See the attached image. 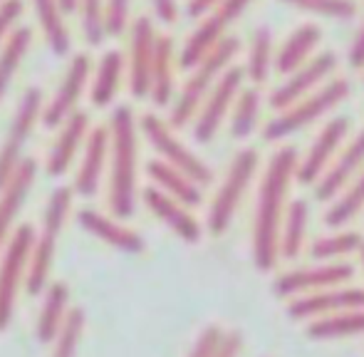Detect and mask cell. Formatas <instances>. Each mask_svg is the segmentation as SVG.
Wrapping results in <instances>:
<instances>
[{
	"label": "cell",
	"mask_w": 364,
	"mask_h": 357,
	"mask_svg": "<svg viewBox=\"0 0 364 357\" xmlns=\"http://www.w3.org/2000/svg\"><path fill=\"white\" fill-rule=\"evenodd\" d=\"M297 169L295 146H283L273 154L258 193V211L253 228V258L260 270H270L278 261V238L283 223V206L290 181Z\"/></svg>",
	"instance_id": "1"
},
{
	"label": "cell",
	"mask_w": 364,
	"mask_h": 357,
	"mask_svg": "<svg viewBox=\"0 0 364 357\" xmlns=\"http://www.w3.org/2000/svg\"><path fill=\"white\" fill-rule=\"evenodd\" d=\"M109 208L114 218H132L136 208V119L117 107L109 122Z\"/></svg>",
	"instance_id": "2"
},
{
	"label": "cell",
	"mask_w": 364,
	"mask_h": 357,
	"mask_svg": "<svg viewBox=\"0 0 364 357\" xmlns=\"http://www.w3.org/2000/svg\"><path fill=\"white\" fill-rule=\"evenodd\" d=\"M238 48H240L238 38H223L216 48H213V53L191 70V78L183 85L181 95H178L176 105H173V110H171V124H168L171 129L186 127L188 122L198 114L206 95L211 92L213 85L218 82L220 75L230 68L235 55H238Z\"/></svg>",
	"instance_id": "3"
},
{
	"label": "cell",
	"mask_w": 364,
	"mask_h": 357,
	"mask_svg": "<svg viewBox=\"0 0 364 357\" xmlns=\"http://www.w3.org/2000/svg\"><path fill=\"white\" fill-rule=\"evenodd\" d=\"M347 97H350V85H347V80H330L325 87L315 90L312 95H307L305 100L295 102L288 110H283V114L275 117L273 122H268L263 137L268 142L285 139V137L300 132L302 127L320 119V117L327 114L330 110H335Z\"/></svg>",
	"instance_id": "4"
},
{
	"label": "cell",
	"mask_w": 364,
	"mask_h": 357,
	"mask_svg": "<svg viewBox=\"0 0 364 357\" xmlns=\"http://www.w3.org/2000/svg\"><path fill=\"white\" fill-rule=\"evenodd\" d=\"M33 241L35 228L30 223H23L10 233L8 243L0 251V333L13 320L20 285H25V270H28V256Z\"/></svg>",
	"instance_id": "5"
},
{
	"label": "cell",
	"mask_w": 364,
	"mask_h": 357,
	"mask_svg": "<svg viewBox=\"0 0 364 357\" xmlns=\"http://www.w3.org/2000/svg\"><path fill=\"white\" fill-rule=\"evenodd\" d=\"M255 169H258V151L255 149H243L235 154L233 164H230L228 174H225L223 183H220L216 198L211 203V211H208V228L211 233H220L230 226L235 211H238L240 201H243V193L248 188L250 178H253Z\"/></svg>",
	"instance_id": "6"
},
{
	"label": "cell",
	"mask_w": 364,
	"mask_h": 357,
	"mask_svg": "<svg viewBox=\"0 0 364 357\" xmlns=\"http://www.w3.org/2000/svg\"><path fill=\"white\" fill-rule=\"evenodd\" d=\"M141 132H144L149 144L156 149V154L161 156V161H166L168 166L178 169L183 176L191 178L196 186H206L213 178L211 169H208L188 146H183L181 142H178V137L173 134L171 127L164 119H159L156 114L141 117Z\"/></svg>",
	"instance_id": "7"
},
{
	"label": "cell",
	"mask_w": 364,
	"mask_h": 357,
	"mask_svg": "<svg viewBox=\"0 0 364 357\" xmlns=\"http://www.w3.org/2000/svg\"><path fill=\"white\" fill-rule=\"evenodd\" d=\"M40 114H43V92L38 87H30L20 100L18 112L10 122L8 137L0 146V188L8 183V178L15 174L18 164L23 161V146L28 144Z\"/></svg>",
	"instance_id": "8"
},
{
	"label": "cell",
	"mask_w": 364,
	"mask_h": 357,
	"mask_svg": "<svg viewBox=\"0 0 364 357\" xmlns=\"http://www.w3.org/2000/svg\"><path fill=\"white\" fill-rule=\"evenodd\" d=\"M243 78L245 75L240 68H228L218 78V82L213 85L211 92L206 95V100H203L201 110H198V114H196V127H193L196 142L208 144V142L216 137L225 114L230 112L235 97H238V92L243 90Z\"/></svg>",
	"instance_id": "9"
},
{
	"label": "cell",
	"mask_w": 364,
	"mask_h": 357,
	"mask_svg": "<svg viewBox=\"0 0 364 357\" xmlns=\"http://www.w3.org/2000/svg\"><path fill=\"white\" fill-rule=\"evenodd\" d=\"M335 68H337L335 53H320L315 58H310L302 68H297L295 73L288 75V80L270 95V107L283 112L295 105V102L305 100L307 95H312V90L317 85L325 82L335 73Z\"/></svg>",
	"instance_id": "10"
},
{
	"label": "cell",
	"mask_w": 364,
	"mask_h": 357,
	"mask_svg": "<svg viewBox=\"0 0 364 357\" xmlns=\"http://www.w3.org/2000/svg\"><path fill=\"white\" fill-rule=\"evenodd\" d=\"M90 70H92L90 58H87V55H75L68 73H65L63 82H60L58 92H55V97L43 110V124L48 127V129L63 127L65 119L77 112V102H80L82 92L87 87Z\"/></svg>",
	"instance_id": "11"
},
{
	"label": "cell",
	"mask_w": 364,
	"mask_h": 357,
	"mask_svg": "<svg viewBox=\"0 0 364 357\" xmlns=\"http://www.w3.org/2000/svg\"><path fill=\"white\" fill-rule=\"evenodd\" d=\"M347 132H350V122H347L345 117H335V119L327 122V124L322 127L320 134H317L315 144L310 146L307 156L302 161H297V169H295L297 181L315 183L317 178L325 174V169L330 166L332 156L337 154L340 144L345 142Z\"/></svg>",
	"instance_id": "12"
},
{
	"label": "cell",
	"mask_w": 364,
	"mask_h": 357,
	"mask_svg": "<svg viewBox=\"0 0 364 357\" xmlns=\"http://www.w3.org/2000/svg\"><path fill=\"white\" fill-rule=\"evenodd\" d=\"M107 159H109V129L107 127H95L87 134L85 154H82L80 169H77L73 191L85 198L97 196V191L102 186V176H105Z\"/></svg>",
	"instance_id": "13"
},
{
	"label": "cell",
	"mask_w": 364,
	"mask_h": 357,
	"mask_svg": "<svg viewBox=\"0 0 364 357\" xmlns=\"http://www.w3.org/2000/svg\"><path fill=\"white\" fill-rule=\"evenodd\" d=\"M347 310H364L362 288H327L292 300L288 305V315L295 320L317 318V315L325 318L327 313H347Z\"/></svg>",
	"instance_id": "14"
},
{
	"label": "cell",
	"mask_w": 364,
	"mask_h": 357,
	"mask_svg": "<svg viewBox=\"0 0 364 357\" xmlns=\"http://www.w3.org/2000/svg\"><path fill=\"white\" fill-rule=\"evenodd\" d=\"M35 176H38L35 159H23L18 164V169H15V174L8 178V183L0 188V251H3L10 233H13L20 208L28 201V193L35 183Z\"/></svg>",
	"instance_id": "15"
},
{
	"label": "cell",
	"mask_w": 364,
	"mask_h": 357,
	"mask_svg": "<svg viewBox=\"0 0 364 357\" xmlns=\"http://www.w3.org/2000/svg\"><path fill=\"white\" fill-rule=\"evenodd\" d=\"M156 33L149 18H139L132 28V55H129V90L136 100L149 97L151 87V65Z\"/></svg>",
	"instance_id": "16"
},
{
	"label": "cell",
	"mask_w": 364,
	"mask_h": 357,
	"mask_svg": "<svg viewBox=\"0 0 364 357\" xmlns=\"http://www.w3.org/2000/svg\"><path fill=\"white\" fill-rule=\"evenodd\" d=\"M352 278V266L337 263V266H320V268H300L280 275L275 280V293L280 298H288L295 293H307V290H327L347 283Z\"/></svg>",
	"instance_id": "17"
},
{
	"label": "cell",
	"mask_w": 364,
	"mask_h": 357,
	"mask_svg": "<svg viewBox=\"0 0 364 357\" xmlns=\"http://www.w3.org/2000/svg\"><path fill=\"white\" fill-rule=\"evenodd\" d=\"M364 169V129L355 139L350 142L345 151L337 156V161L332 166H327L325 174L317 178V198L320 201H330L337 193H342L350 181Z\"/></svg>",
	"instance_id": "18"
},
{
	"label": "cell",
	"mask_w": 364,
	"mask_h": 357,
	"mask_svg": "<svg viewBox=\"0 0 364 357\" xmlns=\"http://www.w3.org/2000/svg\"><path fill=\"white\" fill-rule=\"evenodd\" d=\"M141 198H144L149 211H151L159 221L166 223L181 241H186V243L201 241V226H198V221L188 213V208L183 206V203L173 201L171 196H166V193L154 186L144 188Z\"/></svg>",
	"instance_id": "19"
},
{
	"label": "cell",
	"mask_w": 364,
	"mask_h": 357,
	"mask_svg": "<svg viewBox=\"0 0 364 357\" xmlns=\"http://www.w3.org/2000/svg\"><path fill=\"white\" fill-rule=\"evenodd\" d=\"M77 221H80V226L85 228L87 233H92V236L100 238V241L109 243L117 251H122V253L144 251V238H141L139 233L122 226L117 218L95 211V208H82V211L77 213Z\"/></svg>",
	"instance_id": "20"
},
{
	"label": "cell",
	"mask_w": 364,
	"mask_h": 357,
	"mask_svg": "<svg viewBox=\"0 0 364 357\" xmlns=\"http://www.w3.org/2000/svg\"><path fill=\"white\" fill-rule=\"evenodd\" d=\"M90 134V117L85 112H75L65 119V124L60 127V134L55 139L53 149L48 154V174L50 176H63L70 169V164L75 161L80 146L87 142Z\"/></svg>",
	"instance_id": "21"
},
{
	"label": "cell",
	"mask_w": 364,
	"mask_h": 357,
	"mask_svg": "<svg viewBox=\"0 0 364 357\" xmlns=\"http://www.w3.org/2000/svg\"><path fill=\"white\" fill-rule=\"evenodd\" d=\"M322 43V28L315 23H305L297 30L285 38V43L280 45L278 55H275V68L280 75H292L297 68L310 60V55L317 50V45Z\"/></svg>",
	"instance_id": "22"
},
{
	"label": "cell",
	"mask_w": 364,
	"mask_h": 357,
	"mask_svg": "<svg viewBox=\"0 0 364 357\" xmlns=\"http://www.w3.org/2000/svg\"><path fill=\"white\" fill-rule=\"evenodd\" d=\"M146 174L154 181V188L164 191L166 196H171L173 201L183 203V206H198L201 203V186L191 181L188 176H183L178 169L168 166L166 161L154 159L146 164Z\"/></svg>",
	"instance_id": "23"
},
{
	"label": "cell",
	"mask_w": 364,
	"mask_h": 357,
	"mask_svg": "<svg viewBox=\"0 0 364 357\" xmlns=\"http://www.w3.org/2000/svg\"><path fill=\"white\" fill-rule=\"evenodd\" d=\"M58 238L50 231L35 233L33 248L28 256V270H25V288L28 295H43L50 280V268L55 261V248H58Z\"/></svg>",
	"instance_id": "24"
},
{
	"label": "cell",
	"mask_w": 364,
	"mask_h": 357,
	"mask_svg": "<svg viewBox=\"0 0 364 357\" xmlns=\"http://www.w3.org/2000/svg\"><path fill=\"white\" fill-rule=\"evenodd\" d=\"M70 315V288L65 283H53L45 288V298L38 315V340L55 343Z\"/></svg>",
	"instance_id": "25"
},
{
	"label": "cell",
	"mask_w": 364,
	"mask_h": 357,
	"mask_svg": "<svg viewBox=\"0 0 364 357\" xmlns=\"http://www.w3.org/2000/svg\"><path fill=\"white\" fill-rule=\"evenodd\" d=\"M223 33H225V25L218 20V15H206L203 23L188 35L186 45L181 48V55H178V65L183 70H193L198 63L208 58L213 53V48L223 40Z\"/></svg>",
	"instance_id": "26"
},
{
	"label": "cell",
	"mask_w": 364,
	"mask_h": 357,
	"mask_svg": "<svg viewBox=\"0 0 364 357\" xmlns=\"http://www.w3.org/2000/svg\"><path fill=\"white\" fill-rule=\"evenodd\" d=\"M173 95V43L171 38H156L151 65V87L149 97L156 107H166Z\"/></svg>",
	"instance_id": "27"
},
{
	"label": "cell",
	"mask_w": 364,
	"mask_h": 357,
	"mask_svg": "<svg viewBox=\"0 0 364 357\" xmlns=\"http://www.w3.org/2000/svg\"><path fill=\"white\" fill-rule=\"evenodd\" d=\"M122 75H124V55L119 50H109V53L102 55L95 82H92V105L95 107L112 105L117 92H119Z\"/></svg>",
	"instance_id": "28"
},
{
	"label": "cell",
	"mask_w": 364,
	"mask_h": 357,
	"mask_svg": "<svg viewBox=\"0 0 364 357\" xmlns=\"http://www.w3.org/2000/svg\"><path fill=\"white\" fill-rule=\"evenodd\" d=\"M364 333V310H347V313L325 315L307 325V338L312 340H337Z\"/></svg>",
	"instance_id": "29"
},
{
	"label": "cell",
	"mask_w": 364,
	"mask_h": 357,
	"mask_svg": "<svg viewBox=\"0 0 364 357\" xmlns=\"http://www.w3.org/2000/svg\"><path fill=\"white\" fill-rule=\"evenodd\" d=\"M307 216L310 208L302 198L292 201L285 211V221L280 223V238H278V253H283L285 258H295L305 241V228H307Z\"/></svg>",
	"instance_id": "30"
},
{
	"label": "cell",
	"mask_w": 364,
	"mask_h": 357,
	"mask_svg": "<svg viewBox=\"0 0 364 357\" xmlns=\"http://www.w3.org/2000/svg\"><path fill=\"white\" fill-rule=\"evenodd\" d=\"M30 40H33V30L18 28V30H13V35L5 40L3 50H0V102H3L10 82H13L20 63H23L25 55H28Z\"/></svg>",
	"instance_id": "31"
},
{
	"label": "cell",
	"mask_w": 364,
	"mask_h": 357,
	"mask_svg": "<svg viewBox=\"0 0 364 357\" xmlns=\"http://www.w3.org/2000/svg\"><path fill=\"white\" fill-rule=\"evenodd\" d=\"M35 10H38L40 28H43L53 53L68 55L70 53V33H68V25H65V20H63V10H60L58 0H35Z\"/></svg>",
	"instance_id": "32"
},
{
	"label": "cell",
	"mask_w": 364,
	"mask_h": 357,
	"mask_svg": "<svg viewBox=\"0 0 364 357\" xmlns=\"http://www.w3.org/2000/svg\"><path fill=\"white\" fill-rule=\"evenodd\" d=\"M275 63V55H273V33L270 28H258L253 35V43H250L248 50V65H245L243 75H248L250 82L260 85L268 80L270 68Z\"/></svg>",
	"instance_id": "33"
},
{
	"label": "cell",
	"mask_w": 364,
	"mask_h": 357,
	"mask_svg": "<svg viewBox=\"0 0 364 357\" xmlns=\"http://www.w3.org/2000/svg\"><path fill=\"white\" fill-rule=\"evenodd\" d=\"M362 208H364V169L352 178V186H347L345 191H342V196L335 201V206L327 211L325 223L332 228L345 226V223L352 221Z\"/></svg>",
	"instance_id": "34"
},
{
	"label": "cell",
	"mask_w": 364,
	"mask_h": 357,
	"mask_svg": "<svg viewBox=\"0 0 364 357\" xmlns=\"http://www.w3.org/2000/svg\"><path fill=\"white\" fill-rule=\"evenodd\" d=\"M258 114H260V92L248 87L240 90L238 97L233 102V119H230V132L233 137L243 139L258 124Z\"/></svg>",
	"instance_id": "35"
},
{
	"label": "cell",
	"mask_w": 364,
	"mask_h": 357,
	"mask_svg": "<svg viewBox=\"0 0 364 357\" xmlns=\"http://www.w3.org/2000/svg\"><path fill=\"white\" fill-rule=\"evenodd\" d=\"M280 3L332 20H350L357 15L355 0H280Z\"/></svg>",
	"instance_id": "36"
},
{
	"label": "cell",
	"mask_w": 364,
	"mask_h": 357,
	"mask_svg": "<svg viewBox=\"0 0 364 357\" xmlns=\"http://www.w3.org/2000/svg\"><path fill=\"white\" fill-rule=\"evenodd\" d=\"M362 236L357 231H347V233H337V236L330 238H320V241L312 243L310 256L315 261H330V258L337 256H347V253L357 251L362 246Z\"/></svg>",
	"instance_id": "37"
},
{
	"label": "cell",
	"mask_w": 364,
	"mask_h": 357,
	"mask_svg": "<svg viewBox=\"0 0 364 357\" xmlns=\"http://www.w3.org/2000/svg\"><path fill=\"white\" fill-rule=\"evenodd\" d=\"M82 333H85V313H82V308H70L68 320H65L63 330L55 338L53 357H75L77 348H80Z\"/></svg>",
	"instance_id": "38"
},
{
	"label": "cell",
	"mask_w": 364,
	"mask_h": 357,
	"mask_svg": "<svg viewBox=\"0 0 364 357\" xmlns=\"http://www.w3.org/2000/svg\"><path fill=\"white\" fill-rule=\"evenodd\" d=\"M82 13V30L92 48L102 45L105 38V0H77Z\"/></svg>",
	"instance_id": "39"
},
{
	"label": "cell",
	"mask_w": 364,
	"mask_h": 357,
	"mask_svg": "<svg viewBox=\"0 0 364 357\" xmlns=\"http://www.w3.org/2000/svg\"><path fill=\"white\" fill-rule=\"evenodd\" d=\"M127 20H129V0H107L105 5V35H117L124 33Z\"/></svg>",
	"instance_id": "40"
},
{
	"label": "cell",
	"mask_w": 364,
	"mask_h": 357,
	"mask_svg": "<svg viewBox=\"0 0 364 357\" xmlns=\"http://www.w3.org/2000/svg\"><path fill=\"white\" fill-rule=\"evenodd\" d=\"M20 15H23V0H3L0 3V45L13 35Z\"/></svg>",
	"instance_id": "41"
},
{
	"label": "cell",
	"mask_w": 364,
	"mask_h": 357,
	"mask_svg": "<svg viewBox=\"0 0 364 357\" xmlns=\"http://www.w3.org/2000/svg\"><path fill=\"white\" fill-rule=\"evenodd\" d=\"M223 335L225 333H220V328H216V325L206 328L201 333V338L196 340V345H193V350L188 357H213L220 345V340H223Z\"/></svg>",
	"instance_id": "42"
},
{
	"label": "cell",
	"mask_w": 364,
	"mask_h": 357,
	"mask_svg": "<svg viewBox=\"0 0 364 357\" xmlns=\"http://www.w3.org/2000/svg\"><path fill=\"white\" fill-rule=\"evenodd\" d=\"M250 3H253V0H223V3L218 5V10L213 15H218L220 23H223L225 28H228V25L233 23V20H238L240 15H243L245 10H248Z\"/></svg>",
	"instance_id": "43"
},
{
	"label": "cell",
	"mask_w": 364,
	"mask_h": 357,
	"mask_svg": "<svg viewBox=\"0 0 364 357\" xmlns=\"http://www.w3.org/2000/svg\"><path fill=\"white\" fill-rule=\"evenodd\" d=\"M154 3V13L161 20L164 25H173L178 18V5L176 0H151Z\"/></svg>",
	"instance_id": "44"
},
{
	"label": "cell",
	"mask_w": 364,
	"mask_h": 357,
	"mask_svg": "<svg viewBox=\"0 0 364 357\" xmlns=\"http://www.w3.org/2000/svg\"><path fill=\"white\" fill-rule=\"evenodd\" d=\"M240 348H243V338H240V333H225L213 357H238Z\"/></svg>",
	"instance_id": "45"
},
{
	"label": "cell",
	"mask_w": 364,
	"mask_h": 357,
	"mask_svg": "<svg viewBox=\"0 0 364 357\" xmlns=\"http://www.w3.org/2000/svg\"><path fill=\"white\" fill-rule=\"evenodd\" d=\"M220 3H223V0H188L186 13L191 15V18H206V15L216 13Z\"/></svg>",
	"instance_id": "46"
},
{
	"label": "cell",
	"mask_w": 364,
	"mask_h": 357,
	"mask_svg": "<svg viewBox=\"0 0 364 357\" xmlns=\"http://www.w3.org/2000/svg\"><path fill=\"white\" fill-rule=\"evenodd\" d=\"M350 65L355 70H364V20L355 35V43L350 48Z\"/></svg>",
	"instance_id": "47"
},
{
	"label": "cell",
	"mask_w": 364,
	"mask_h": 357,
	"mask_svg": "<svg viewBox=\"0 0 364 357\" xmlns=\"http://www.w3.org/2000/svg\"><path fill=\"white\" fill-rule=\"evenodd\" d=\"M58 5L63 13H73V10H77V0H58Z\"/></svg>",
	"instance_id": "48"
},
{
	"label": "cell",
	"mask_w": 364,
	"mask_h": 357,
	"mask_svg": "<svg viewBox=\"0 0 364 357\" xmlns=\"http://www.w3.org/2000/svg\"><path fill=\"white\" fill-rule=\"evenodd\" d=\"M360 251H362V266H364V243L360 246Z\"/></svg>",
	"instance_id": "49"
}]
</instances>
